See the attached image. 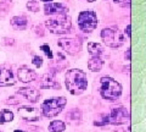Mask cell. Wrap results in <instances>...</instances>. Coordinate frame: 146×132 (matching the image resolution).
I'll return each mask as SVG.
<instances>
[{"label": "cell", "mask_w": 146, "mask_h": 132, "mask_svg": "<svg viewBox=\"0 0 146 132\" xmlns=\"http://www.w3.org/2000/svg\"><path fill=\"white\" fill-rule=\"evenodd\" d=\"M100 94L108 102H116L122 94V86L112 77L104 76L100 78Z\"/></svg>", "instance_id": "cell-2"}, {"label": "cell", "mask_w": 146, "mask_h": 132, "mask_svg": "<svg viewBox=\"0 0 146 132\" xmlns=\"http://www.w3.org/2000/svg\"><path fill=\"white\" fill-rule=\"evenodd\" d=\"M101 38L104 43L110 48H119L124 44V34L118 29V27H108L101 31Z\"/></svg>", "instance_id": "cell-5"}, {"label": "cell", "mask_w": 146, "mask_h": 132, "mask_svg": "<svg viewBox=\"0 0 146 132\" xmlns=\"http://www.w3.org/2000/svg\"><path fill=\"white\" fill-rule=\"evenodd\" d=\"M40 88L42 89H49V88L60 89L61 84L56 81L54 74H45L42 77V81H40Z\"/></svg>", "instance_id": "cell-14"}, {"label": "cell", "mask_w": 146, "mask_h": 132, "mask_svg": "<svg viewBox=\"0 0 146 132\" xmlns=\"http://www.w3.org/2000/svg\"><path fill=\"white\" fill-rule=\"evenodd\" d=\"M66 117L71 122H79V120L82 119V113L78 110V109H72L70 113H67Z\"/></svg>", "instance_id": "cell-20"}, {"label": "cell", "mask_w": 146, "mask_h": 132, "mask_svg": "<svg viewBox=\"0 0 146 132\" xmlns=\"http://www.w3.org/2000/svg\"><path fill=\"white\" fill-rule=\"evenodd\" d=\"M67 103V99L65 97H55L46 99L40 107V113L45 117H54L58 115L65 108Z\"/></svg>", "instance_id": "cell-4"}, {"label": "cell", "mask_w": 146, "mask_h": 132, "mask_svg": "<svg viewBox=\"0 0 146 132\" xmlns=\"http://www.w3.org/2000/svg\"><path fill=\"white\" fill-rule=\"evenodd\" d=\"M16 83L15 76L10 69L1 66L0 67V87H10Z\"/></svg>", "instance_id": "cell-11"}, {"label": "cell", "mask_w": 146, "mask_h": 132, "mask_svg": "<svg viewBox=\"0 0 146 132\" xmlns=\"http://www.w3.org/2000/svg\"><path fill=\"white\" fill-rule=\"evenodd\" d=\"M65 83L67 90L71 94L79 95L88 87V77L84 71L79 69H72L66 72Z\"/></svg>", "instance_id": "cell-1"}, {"label": "cell", "mask_w": 146, "mask_h": 132, "mask_svg": "<svg viewBox=\"0 0 146 132\" xmlns=\"http://www.w3.org/2000/svg\"><path fill=\"white\" fill-rule=\"evenodd\" d=\"M15 132H23V131H21V130H16Z\"/></svg>", "instance_id": "cell-30"}, {"label": "cell", "mask_w": 146, "mask_h": 132, "mask_svg": "<svg viewBox=\"0 0 146 132\" xmlns=\"http://www.w3.org/2000/svg\"><path fill=\"white\" fill-rule=\"evenodd\" d=\"M107 120H108V124H113V125L125 124L129 120V111L124 107L115 108L107 115Z\"/></svg>", "instance_id": "cell-8"}, {"label": "cell", "mask_w": 146, "mask_h": 132, "mask_svg": "<svg viewBox=\"0 0 146 132\" xmlns=\"http://www.w3.org/2000/svg\"><path fill=\"white\" fill-rule=\"evenodd\" d=\"M104 66V60L100 56L96 58H90L88 61V69L93 72H98L102 69Z\"/></svg>", "instance_id": "cell-16"}, {"label": "cell", "mask_w": 146, "mask_h": 132, "mask_svg": "<svg viewBox=\"0 0 146 132\" xmlns=\"http://www.w3.org/2000/svg\"><path fill=\"white\" fill-rule=\"evenodd\" d=\"M45 27L54 34H66L72 29V20L68 15H57L45 21Z\"/></svg>", "instance_id": "cell-3"}, {"label": "cell", "mask_w": 146, "mask_h": 132, "mask_svg": "<svg viewBox=\"0 0 146 132\" xmlns=\"http://www.w3.org/2000/svg\"><path fill=\"white\" fill-rule=\"evenodd\" d=\"M78 26L85 33L93 32L98 26V16L94 11H82L78 16Z\"/></svg>", "instance_id": "cell-6"}, {"label": "cell", "mask_w": 146, "mask_h": 132, "mask_svg": "<svg viewBox=\"0 0 146 132\" xmlns=\"http://www.w3.org/2000/svg\"><path fill=\"white\" fill-rule=\"evenodd\" d=\"M124 56H125V59H127V60H128V61H129V60H130V49H128V50L125 52V54H124Z\"/></svg>", "instance_id": "cell-26"}, {"label": "cell", "mask_w": 146, "mask_h": 132, "mask_svg": "<svg viewBox=\"0 0 146 132\" xmlns=\"http://www.w3.org/2000/svg\"><path fill=\"white\" fill-rule=\"evenodd\" d=\"M130 29H131V26H130V25H128V26H127V28H125V34L128 36V37H130Z\"/></svg>", "instance_id": "cell-25"}, {"label": "cell", "mask_w": 146, "mask_h": 132, "mask_svg": "<svg viewBox=\"0 0 146 132\" xmlns=\"http://www.w3.org/2000/svg\"><path fill=\"white\" fill-rule=\"evenodd\" d=\"M88 52H89V54H90L91 58H96V56L101 58L102 53H104V48H102L101 44H99V43H93V42H91V43L88 44Z\"/></svg>", "instance_id": "cell-17"}, {"label": "cell", "mask_w": 146, "mask_h": 132, "mask_svg": "<svg viewBox=\"0 0 146 132\" xmlns=\"http://www.w3.org/2000/svg\"><path fill=\"white\" fill-rule=\"evenodd\" d=\"M86 1H88V3H94L95 0H86Z\"/></svg>", "instance_id": "cell-29"}, {"label": "cell", "mask_w": 146, "mask_h": 132, "mask_svg": "<svg viewBox=\"0 0 146 132\" xmlns=\"http://www.w3.org/2000/svg\"><path fill=\"white\" fill-rule=\"evenodd\" d=\"M113 1H115V3H119V0H113Z\"/></svg>", "instance_id": "cell-31"}, {"label": "cell", "mask_w": 146, "mask_h": 132, "mask_svg": "<svg viewBox=\"0 0 146 132\" xmlns=\"http://www.w3.org/2000/svg\"><path fill=\"white\" fill-rule=\"evenodd\" d=\"M42 1H45V3H50V1H52V0H42Z\"/></svg>", "instance_id": "cell-28"}, {"label": "cell", "mask_w": 146, "mask_h": 132, "mask_svg": "<svg viewBox=\"0 0 146 132\" xmlns=\"http://www.w3.org/2000/svg\"><path fill=\"white\" fill-rule=\"evenodd\" d=\"M17 94L23 95L31 103H36V102H39V99H40V92L33 87H22L17 90Z\"/></svg>", "instance_id": "cell-13"}, {"label": "cell", "mask_w": 146, "mask_h": 132, "mask_svg": "<svg viewBox=\"0 0 146 132\" xmlns=\"http://www.w3.org/2000/svg\"><path fill=\"white\" fill-rule=\"evenodd\" d=\"M40 49L44 52V54L46 55L49 59H52V52H51V49H50V47L48 44H43L42 47H40Z\"/></svg>", "instance_id": "cell-22"}, {"label": "cell", "mask_w": 146, "mask_h": 132, "mask_svg": "<svg viewBox=\"0 0 146 132\" xmlns=\"http://www.w3.org/2000/svg\"><path fill=\"white\" fill-rule=\"evenodd\" d=\"M5 103L6 104H10V105H16V104H18V101H17L15 97H10Z\"/></svg>", "instance_id": "cell-24"}, {"label": "cell", "mask_w": 146, "mask_h": 132, "mask_svg": "<svg viewBox=\"0 0 146 132\" xmlns=\"http://www.w3.org/2000/svg\"><path fill=\"white\" fill-rule=\"evenodd\" d=\"M57 45L68 55H77L82 50V42L77 38H61L57 40Z\"/></svg>", "instance_id": "cell-7"}, {"label": "cell", "mask_w": 146, "mask_h": 132, "mask_svg": "<svg viewBox=\"0 0 146 132\" xmlns=\"http://www.w3.org/2000/svg\"><path fill=\"white\" fill-rule=\"evenodd\" d=\"M130 5V0H123V4H122V6H129Z\"/></svg>", "instance_id": "cell-27"}, {"label": "cell", "mask_w": 146, "mask_h": 132, "mask_svg": "<svg viewBox=\"0 0 146 132\" xmlns=\"http://www.w3.org/2000/svg\"><path fill=\"white\" fill-rule=\"evenodd\" d=\"M17 76H18V80L23 82V83H31V82H33L36 78L35 72L33 70H31L28 66H25V65L18 69Z\"/></svg>", "instance_id": "cell-12"}, {"label": "cell", "mask_w": 146, "mask_h": 132, "mask_svg": "<svg viewBox=\"0 0 146 132\" xmlns=\"http://www.w3.org/2000/svg\"><path fill=\"white\" fill-rule=\"evenodd\" d=\"M32 62H33V65L35 67H40L43 65V59L40 56H38V55H34L33 59H32Z\"/></svg>", "instance_id": "cell-23"}, {"label": "cell", "mask_w": 146, "mask_h": 132, "mask_svg": "<svg viewBox=\"0 0 146 132\" xmlns=\"http://www.w3.org/2000/svg\"><path fill=\"white\" fill-rule=\"evenodd\" d=\"M66 130V125L63 121L55 120L49 125V132H63Z\"/></svg>", "instance_id": "cell-18"}, {"label": "cell", "mask_w": 146, "mask_h": 132, "mask_svg": "<svg viewBox=\"0 0 146 132\" xmlns=\"http://www.w3.org/2000/svg\"><path fill=\"white\" fill-rule=\"evenodd\" d=\"M13 120V113L7 109L0 111V124H6V122H11Z\"/></svg>", "instance_id": "cell-19"}, {"label": "cell", "mask_w": 146, "mask_h": 132, "mask_svg": "<svg viewBox=\"0 0 146 132\" xmlns=\"http://www.w3.org/2000/svg\"><path fill=\"white\" fill-rule=\"evenodd\" d=\"M26 6L31 12H38L39 11V4L36 3L35 0H29V1L26 4Z\"/></svg>", "instance_id": "cell-21"}, {"label": "cell", "mask_w": 146, "mask_h": 132, "mask_svg": "<svg viewBox=\"0 0 146 132\" xmlns=\"http://www.w3.org/2000/svg\"><path fill=\"white\" fill-rule=\"evenodd\" d=\"M68 7L61 3H46L44 5L45 15H67Z\"/></svg>", "instance_id": "cell-10"}, {"label": "cell", "mask_w": 146, "mask_h": 132, "mask_svg": "<svg viewBox=\"0 0 146 132\" xmlns=\"http://www.w3.org/2000/svg\"><path fill=\"white\" fill-rule=\"evenodd\" d=\"M18 115H20L22 119L29 122L33 121H39L40 117H42V113H40L39 109L33 108V107H28V105H22L18 108Z\"/></svg>", "instance_id": "cell-9"}, {"label": "cell", "mask_w": 146, "mask_h": 132, "mask_svg": "<svg viewBox=\"0 0 146 132\" xmlns=\"http://www.w3.org/2000/svg\"><path fill=\"white\" fill-rule=\"evenodd\" d=\"M11 26L17 31H23L26 29L27 25H28V20L26 16H15L11 19Z\"/></svg>", "instance_id": "cell-15"}]
</instances>
